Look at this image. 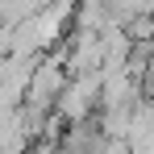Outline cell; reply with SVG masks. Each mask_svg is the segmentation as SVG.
Segmentation results:
<instances>
[{"label": "cell", "mask_w": 154, "mask_h": 154, "mask_svg": "<svg viewBox=\"0 0 154 154\" xmlns=\"http://www.w3.org/2000/svg\"><path fill=\"white\" fill-rule=\"evenodd\" d=\"M96 96H100V71H96V75H71L63 83V92H58V100H54L50 112L63 125H79V121L92 117Z\"/></svg>", "instance_id": "1"}, {"label": "cell", "mask_w": 154, "mask_h": 154, "mask_svg": "<svg viewBox=\"0 0 154 154\" xmlns=\"http://www.w3.org/2000/svg\"><path fill=\"white\" fill-rule=\"evenodd\" d=\"M8 154H25V150H8Z\"/></svg>", "instance_id": "2"}]
</instances>
